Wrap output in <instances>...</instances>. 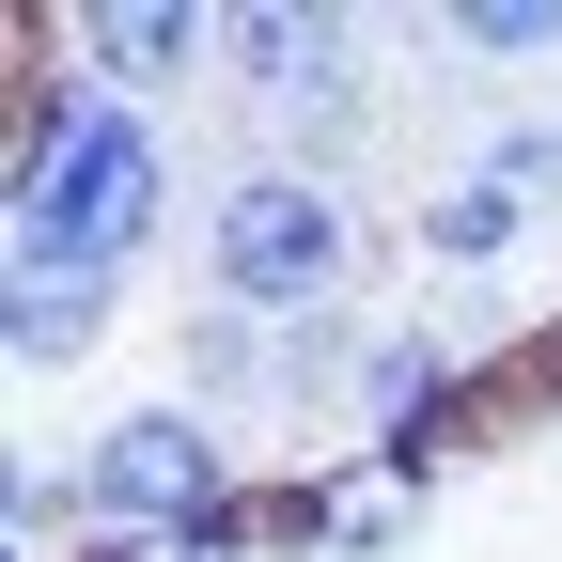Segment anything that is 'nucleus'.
Returning a JSON list of instances; mask_svg holds the SVG:
<instances>
[{
	"mask_svg": "<svg viewBox=\"0 0 562 562\" xmlns=\"http://www.w3.org/2000/svg\"><path fill=\"white\" fill-rule=\"evenodd\" d=\"M516 391H531V406H562V313H547V328L516 344Z\"/></svg>",
	"mask_w": 562,
	"mask_h": 562,
	"instance_id": "obj_11",
	"label": "nucleus"
},
{
	"mask_svg": "<svg viewBox=\"0 0 562 562\" xmlns=\"http://www.w3.org/2000/svg\"><path fill=\"white\" fill-rule=\"evenodd\" d=\"M203 297L250 313V328H328V313H360V266H375V220H360V188L344 172H297V157H250L203 188Z\"/></svg>",
	"mask_w": 562,
	"mask_h": 562,
	"instance_id": "obj_2",
	"label": "nucleus"
},
{
	"mask_svg": "<svg viewBox=\"0 0 562 562\" xmlns=\"http://www.w3.org/2000/svg\"><path fill=\"white\" fill-rule=\"evenodd\" d=\"M157 235H172V110H125L47 47L16 79V140H0V250L140 281Z\"/></svg>",
	"mask_w": 562,
	"mask_h": 562,
	"instance_id": "obj_1",
	"label": "nucleus"
},
{
	"mask_svg": "<svg viewBox=\"0 0 562 562\" xmlns=\"http://www.w3.org/2000/svg\"><path fill=\"white\" fill-rule=\"evenodd\" d=\"M63 63L94 94H125V110H172L188 79H220V0H79Z\"/></svg>",
	"mask_w": 562,
	"mask_h": 562,
	"instance_id": "obj_4",
	"label": "nucleus"
},
{
	"mask_svg": "<svg viewBox=\"0 0 562 562\" xmlns=\"http://www.w3.org/2000/svg\"><path fill=\"white\" fill-rule=\"evenodd\" d=\"M438 47L453 63H562V0H453Z\"/></svg>",
	"mask_w": 562,
	"mask_h": 562,
	"instance_id": "obj_9",
	"label": "nucleus"
},
{
	"mask_svg": "<svg viewBox=\"0 0 562 562\" xmlns=\"http://www.w3.org/2000/svg\"><path fill=\"white\" fill-rule=\"evenodd\" d=\"M79 501H94L110 547H172V531H220L250 501V469H235V438L188 391H140V406H110L79 438Z\"/></svg>",
	"mask_w": 562,
	"mask_h": 562,
	"instance_id": "obj_3",
	"label": "nucleus"
},
{
	"mask_svg": "<svg viewBox=\"0 0 562 562\" xmlns=\"http://www.w3.org/2000/svg\"><path fill=\"white\" fill-rule=\"evenodd\" d=\"M406 250H422V266H438V281H501V266L531 250V203H516L501 172H469V157H453L438 188H422V203H406Z\"/></svg>",
	"mask_w": 562,
	"mask_h": 562,
	"instance_id": "obj_7",
	"label": "nucleus"
},
{
	"mask_svg": "<svg viewBox=\"0 0 562 562\" xmlns=\"http://www.w3.org/2000/svg\"><path fill=\"white\" fill-rule=\"evenodd\" d=\"M422 501H438L422 469H391V453H328V469L281 484V547H313V562H391V547L422 531Z\"/></svg>",
	"mask_w": 562,
	"mask_h": 562,
	"instance_id": "obj_5",
	"label": "nucleus"
},
{
	"mask_svg": "<svg viewBox=\"0 0 562 562\" xmlns=\"http://www.w3.org/2000/svg\"><path fill=\"white\" fill-rule=\"evenodd\" d=\"M469 172H501L531 220H562V125L547 110H501V125H469Z\"/></svg>",
	"mask_w": 562,
	"mask_h": 562,
	"instance_id": "obj_10",
	"label": "nucleus"
},
{
	"mask_svg": "<svg viewBox=\"0 0 562 562\" xmlns=\"http://www.w3.org/2000/svg\"><path fill=\"white\" fill-rule=\"evenodd\" d=\"M110 328H125V281H110V266H32V250H0V360H16V375H79Z\"/></svg>",
	"mask_w": 562,
	"mask_h": 562,
	"instance_id": "obj_6",
	"label": "nucleus"
},
{
	"mask_svg": "<svg viewBox=\"0 0 562 562\" xmlns=\"http://www.w3.org/2000/svg\"><path fill=\"white\" fill-rule=\"evenodd\" d=\"M172 375H188V406L220 422V438H235V406H250V422H281V328H250V313L203 297V313H188V344H172Z\"/></svg>",
	"mask_w": 562,
	"mask_h": 562,
	"instance_id": "obj_8",
	"label": "nucleus"
}]
</instances>
